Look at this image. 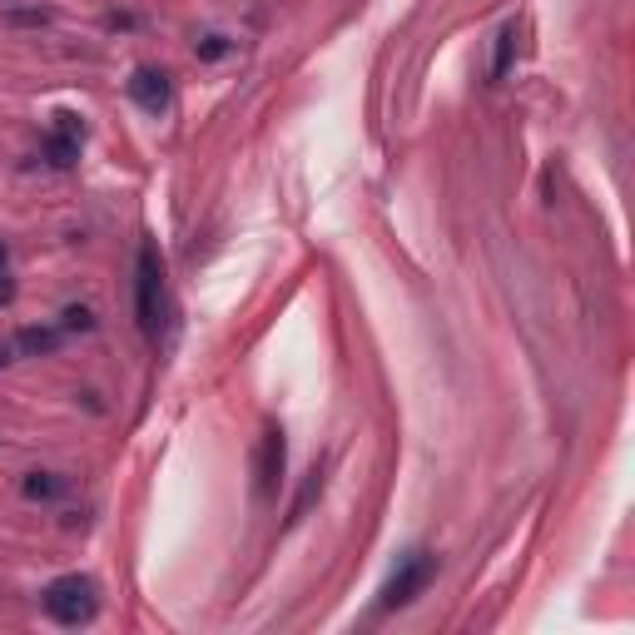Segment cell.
Returning <instances> with one entry per match:
<instances>
[{"label": "cell", "mask_w": 635, "mask_h": 635, "mask_svg": "<svg viewBox=\"0 0 635 635\" xmlns=\"http://www.w3.org/2000/svg\"><path fill=\"white\" fill-rule=\"evenodd\" d=\"M40 606H45L50 621H60V626H80V621L95 616V581H90V576H60V581L45 586Z\"/></svg>", "instance_id": "1"}, {"label": "cell", "mask_w": 635, "mask_h": 635, "mask_svg": "<svg viewBox=\"0 0 635 635\" xmlns=\"http://www.w3.org/2000/svg\"><path fill=\"white\" fill-rule=\"evenodd\" d=\"M134 288H139V328H144V338H159V323H164V263L154 254V244L139 249Z\"/></svg>", "instance_id": "2"}, {"label": "cell", "mask_w": 635, "mask_h": 635, "mask_svg": "<svg viewBox=\"0 0 635 635\" xmlns=\"http://www.w3.org/2000/svg\"><path fill=\"white\" fill-rule=\"evenodd\" d=\"M432 571H437V561H432L427 551H407V556L397 561V571L387 576V586H382V611H397V606L417 601V596L427 591Z\"/></svg>", "instance_id": "3"}, {"label": "cell", "mask_w": 635, "mask_h": 635, "mask_svg": "<svg viewBox=\"0 0 635 635\" xmlns=\"http://www.w3.org/2000/svg\"><path fill=\"white\" fill-rule=\"evenodd\" d=\"M283 462H288L283 427H268V432H263V447H258V492H263V497L278 492V482H283Z\"/></svg>", "instance_id": "4"}, {"label": "cell", "mask_w": 635, "mask_h": 635, "mask_svg": "<svg viewBox=\"0 0 635 635\" xmlns=\"http://www.w3.org/2000/svg\"><path fill=\"white\" fill-rule=\"evenodd\" d=\"M60 125H55V134L45 139V159L55 164V169H70L75 159H80V134H85V125L75 120V115H55Z\"/></svg>", "instance_id": "5"}, {"label": "cell", "mask_w": 635, "mask_h": 635, "mask_svg": "<svg viewBox=\"0 0 635 635\" xmlns=\"http://www.w3.org/2000/svg\"><path fill=\"white\" fill-rule=\"evenodd\" d=\"M129 95H134V105H139V110L159 115V110L169 105V75L144 65V70H134V80H129Z\"/></svg>", "instance_id": "6"}, {"label": "cell", "mask_w": 635, "mask_h": 635, "mask_svg": "<svg viewBox=\"0 0 635 635\" xmlns=\"http://www.w3.org/2000/svg\"><path fill=\"white\" fill-rule=\"evenodd\" d=\"M55 348H60V328H20V333H15V353L50 358Z\"/></svg>", "instance_id": "7"}, {"label": "cell", "mask_w": 635, "mask_h": 635, "mask_svg": "<svg viewBox=\"0 0 635 635\" xmlns=\"http://www.w3.org/2000/svg\"><path fill=\"white\" fill-rule=\"evenodd\" d=\"M20 492H25L30 502H50V497L65 492V477H60V472H30V477L20 482Z\"/></svg>", "instance_id": "8"}, {"label": "cell", "mask_w": 635, "mask_h": 635, "mask_svg": "<svg viewBox=\"0 0 635 635\" xmlns=\"http://www.w3.org/2000/svg\"><path fill=\"white\" fill-rule=\"evenodd\" d=\"M511 50H516V25H507V30L497 35V65H492V75H497V80L511 70Z\"/></svg>", "instance_id": "9"}, {"label": "cell", "mask_w": 635, "mask_h": 635, "mask_svg": "<svg viewBox=\"0 0 635 635\" xmlns=\"http://www.w3.org/2000/svg\"><path fill=\"white\" fill-rule=\"evenodd\" d=\"M90 328H95L90 308H65V323H60V333H90Z\"/></svg>", "instance_id": "10"}, {"label": "cell", "mask_w": 635, "mask_h": 635, "mask_svg": "<svg viewBox=\"0 0 635 635\" xmlns=\"http://www.w3.org/2000/svg\"><path fill=\"white\" fill-rule=\"evenodd\" d=\"M5 25H50V10H5Z\"/></svg>", "instance_id": "11"}, {"label": "cell", "mask_w": 635, "mask_h": 635, "mask_svg": "<svg viewBox=\"0 0 635 635\" xmlns=\"http://www.w3.org/2000/svg\"><path fill=\"white\" fill-rule=\"evenodd\" d=\"M229 55V40L224 35H204L199 40V60H224Z\"/></svg>", "instance_id": "12"}, {"label": "cell", "mask_w": 635, "mask_h": 635, "mask_svg": "<svg viewBox=\"0 0 635 635\" xmlns=\"http://www.w3.org/2000/svg\"><path fill=\"white\" fill-rule=\"evenodd\" d=\"M318 492H323V477H318V472H313V477H308V487H303V497H298V502H293V516H288V521H298V516H303V511H308V502H313V497H318Z\"/></svg>", "instance_id": "13"}, {"label": "cell", "mask_w": 635, "mask_h": 635, "mask_svg": "<svg viewBox=\"0 0 635 635\" xmlns=\"http://www.w3.org/2000/svg\"><path fill=\"white\" fill-rule=\"evenodd\" d=\"M5 258H10V254H5V244H0V273H5Z\"/></svg>", "instance_id": "14"}]
</instances>
